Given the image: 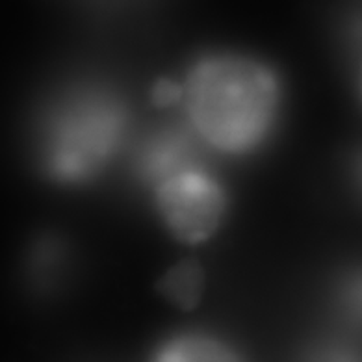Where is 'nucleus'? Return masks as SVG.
<instances>
[{
	"instance_id": "obj_1",
	"label": "nucleus",
	"mask_w": 362,
	"mask_h": 362,
	"mask_svg": "<svg viewBox=\"0 0 362 362\" xmlns=\"http://www.w3.org/2000/svg\"><path fill=\"white\" fill-rule=\"evenodd\" d=\"M179 82L186 124L206 149L245 156L269 139L283 106V82L272 65L218 50L192 62Z\"/></svg>"
},
{
	"instance_id": "obj_2",
	"label": "nucleus",
	"mask_w": 362,
	"mask_h": 362,
	"mask_svg": "<svg viewBox=\"0 0 362 362\" xmlns=\"http://www.w3.org/2000/svg\"><path fill=\"white\" fill-rule=\"evenodd\" d=\"M129 132V106L115 91L103 86L71 88L40 117V169L60 186H86L108 169Z\"/></svg>"
},
{
	"instance_id": "obj_3",
	"label": "nucleus",
	"mask_w": 362,
	"mask_h": 362,
	"mask_svg": "<svg viewBox=\"0 0 362 362\" xmlns=\"http://www.w3.org/2000/svg\"><path fill=\"white\" fill-rule=\"evenodd\" d=\"M151 189L158 218L184 245L209 242L227 218V189L204 164L182 169Z\"/></svg>"
},
{
	"instance_id": "obj_4",
	"label": "nucleus",
	"mask_w": 362,
	"mask_h": 362,
	"mask_svg": "<svg viewBox=\"0 0 362 362\" xmlns=\"http://www.w3.org/2000/svg\"><path fill=\"white\" fill-rule=\"evenodd\" d=\"M201 147L204 145L188 124L158 130L139 144L134 156L136 173L147 188H153L182 169L204 164L201 160Z\"/></svg>"
},
{
	"instance_id": "obj_5",
	"label": "nucleus",
	"mask_w": 362,
	"mask_h": 362,
	"mask_svg": "<svg viewBox=\"0 0 362 362\" xmlns=\"http://www.w3.org/2000/svg\"><path fill=\"white\" fill-rule=\"evenodd\" d=\"M151 362H245V358L214 334L182 332L160 344Z\"/></svg>"
},
{
	"instance_id": "obj_6",
	"label": "nucleus",
	"mask_w": 362,
	"mask_h": 362,
	"mask_svg": "<svg viewBox=\"0 0 362 362\" xmlns=\"http://www.w3.org/2000/svg\"><path fill=\"white\" fill-rule=\"evenodd\" d=\"M206 286L203 266L197 260H180L169 268L164 277L160 279V293L184 310H192L201 303Z\"/></svg>"
},
{
	"instance_id": "obj_7",
	"label": "nucleus",
	"mask_w": 362,
	"mask_h": 362,
	"mask_svg": "<svg viewBox=\"0 0 362 362\" xmlns=\"http://www.w3.org/2000/svg\"><path fill=\"white\" fill-rule=\"evenodd\" d=\"M151 99H153V105L158 108H171V106L180 105V99H182L180 82L171 78H160L151 90Z\"/></svg>"
},
{
	"instance_id": "obj_8",
	"label": "nucleus",
	"mask_w": 362,
	"mask_h": 362,
	"mask_svg": "<svg viewBox=\"0 0 362 362\" xmlns=\"http://www.w3.org/2000/svg\"><path fill=\"white\" fill-rule=\"evenodd\" d=\"M308 362H355L351 358V355L342 349H334V347H329V349H322L320 353L313 355Z\"/></svg>"
}]
</instances>
